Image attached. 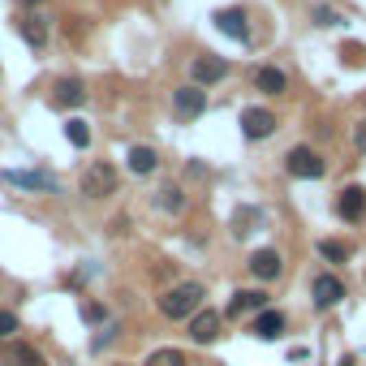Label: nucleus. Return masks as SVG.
<instances>
[{"instance_id":"3","label":"nucleus","mask_w":366,"mask_h":366,"mask_svg":"<svg viewBox=\"0 0 366 366\" xmlns=\"http://www.w3.org/2000/svg\"><path fill=\"white\" fill-rule=\"evenodd\" d=\"M284 168H289V177H297V181H319L328 172V164L319 160V151H310V147H293Z\"/></svg>"},{"instance_id":"2","label":"nucleus","mask_w":366,"mask_h":366,"mask_svg":"<svg viewBox=\"0 0 366 366\" xmlns=\"http://www.w3.org/2000/svg\"><path fill=\"white\" fill-rule=\"evenodd\" d=\"M82 194H87V198H108V194H117V168L108 164V160H95V164L82 172Z\"/></svg>"},{"instance_id":"18","label":"nucleus","mask_w":366,"mask_h":366,"mask_svg":"<svg viewBox=\"0 0 366 366\" xmlns=\"http://www.w3.org/2000/svg\"><path fill=\"white\" fill-rule=\"evenodd\" d=\"M155 164H160V155H155L151 147H130V172L147 177V172H155Z\"/></svg>"},{"instance_id":"17","label":"nucleus","mask_w":366,"mask_h":366,"mask_svg":"<svg viewBox=\"0 0 366 366\" xmlns=\"http://www.w3.org/2000/svg\"><path fill=\"white\" fill-rule=\"evenodd\" d=\"M280 332H284V314H280V310H259V319H254V336L276 341Z\"/></svg>"},{"instance_id":"19","label":"nucleus","mask_w":366,"mask_h":366,"mask_svg":"<svg viewBox=\"0 0 366 366\" xmlns=\"http://www.w3.org/2000/svg\"><path fill=\"white\" fill-rule=\"evenodd\" d=\"M155 203H160L164 211H181V207H185V194H181L177 185H164L160 194H155Z\"/></svg>"},{"instance_id":"25","label":"nucleus","mask_w":366,"mask_h":366,"mask_svg":"<svg viewBox=\"0 0 366 366\" xmlns=\"http://www.w3.org/2000/svg\"><path fill=\"white\" fill-rule=\"evenodd\" d=\"M341 56L349 60V65H362V60H366V52H362V43H349V47H341Z\"/></svg>"},{"instance_id":"26","label":"nucleus","mask_w":366,"mask_h":366,"mask_svg":"<svg viewBox=\"0 0 366 366\" xmlns=\"http://www.w3.org/2000/svg\"><path fill=\"white\" fill-rule=\"evenodd\" d=\"M314 22H319V26H336L341 18H336V13H332L328 5H319V9H314Z\"/></svg>"},{"instance_id":"11","label":"nucleus","mask_w":366,"mask_h":366,"mask_svg":"<svg viewBox=\"0 0 366 366\" xmlns=\"http://www.w3.org/2000/svg\"><path fill=\"white\" fill-rule=\"evenodd\" d=\"M190 336H194L198 345H211V341L220 336V314H216V310H198L194 323H190Z\"/></svg>"},{"instance_id":"14","label":"nucleus","mask_w":366,"mask_h":366,"mask_svg":"<svg viewBox=\"0 0 366 366\" xmlns=\"http://www.w3.org/2000/svg\"><path fill=\"white\" fill-rule=\"evenodd\" d=\"M18 30H22V39L30 47H43L47 43V18H39V13H22L18 18Z\"/></svg>"},{"instance_id":"9","label":"nucleus","mask_w":366,"mask_h":366,"mask_svg":"<svg viewBox=\"0 0 366 366\" xmlns=\"http://www.w3.org/2000/svg\"><path fill=\"white\" fill-rule=\"evenodd\" d=\"M82 100H87V87L78 82V78H60V82L52 87V104L56 108H78Z\"/></svg>"},{"instance_id":"13","label":"nucleus","mask_w":366,"mask_h":366,"mask_svg":"<svg viewBox=\"0 0 366 366\" xmlns=\"http://www.w3.org/2000/svg\"><path fill=\"white\" fill-rule=\"evenodd\" d=\"M341 297H345V284H341L336 276H328V272H323V276H314V301H319L323 310H328V306H336Z\"/></svg>"},{"instance_id":"10","label":"nucleus","mask_w":366,"mask_h":366,"mask_svg":"<svg viewBox=\"0 0 366 366\" xmlns=\"http://www.w3.org/2000/svg\"><path fill=\"white\" fill-rule=\"evenodd\" d=\"M216 26L225 30L229 39H242V43L250 39V26H246V13H242V9H220V13H216Z\"/></svg>"},{"instance_id":"22","label":"nucleus","mask_w":366,"mask_h":366,"mask_svg":"<svg viewBox=\"0 0 366 366\" xmlns=\"http://www.w3.org/2000/svg\"><path fill=\"white\" fill-rule=\"evenodd\" d=\"M65 138L73 142V147H87V142H91V130H87V121H65Z\"/></svg>"},{"instance_id":"24","label":"nucleus","mask_w":366,"mask_h":366,"mask_svg":"<svg viewBox=\"0 0 366 366\" xmlns=\"http://www.w3.org/2000/svg\"><path fill=\"white\" fill-rule=\"evenodd\" d=\"M13 332H18V314H13V310H0V341H9Z\"/></svg>"},{"instance_id":"5","label":"nucleus","mask_w":366,"mask_h":366,"mask_svg":"<svg viewBox=\"0 0 366 366\" xmlns=\"http://www.w3.org/2000/svg\"><path fill=\"white\" fill-rule=\"evenodd\" d=\"M272 130H276V117L267 113V108H246V113H242V134L246 138L259 142V138H267Z\"/></svg>"},{"instance_id":"16","label":"nucleus","mask_w":366,"mask_h":366,"mask_svg":"<svg viewBox=\"0 0 366 366\" xmlns=\"http://www.w3.org/2000/svg\"><path fill=\"white\" fill-rule=\"evenodd\" d=\"M254 87H259L263 95H280L284 87H289V78H284L276 65H263V69H254Z\"/></svg>"},{"instance_id":"4","label":"nucleus","mask_w":366,"mask_h":366,"mask_svg":"<svg viewBox=\"0 0 366 366\" xmlns=\"http://www.w3.org/2000/svg\"><path fill=\"white\" fill-rule=\"evenodd\" d=\"M203 108H207V91H203V87H181V91H172V113H177L181 121L203 117Z\"/></svg>"},{"instance_id":"1","label":"nucleus","mask_w":366,"mask_h":366,"mask_svg":"<svg viewBox=\"0 0 366 366\" xmlns=\"http://www.w3.org/2000/svg\"><path fill=\"white\" fill-rule=\"evenodd\" d=\"M203 297H207V289L198 280H181V284H172V289L160 297V314H164V319H190V314L203 306Z\"/></svg>"},{"instance_id":"20","label":"nucleus","mask_w":366,"mask_h":366,"mask_svg":"<svg viewBox=\"0 0 366 366\" xmlns=\"http://www.w3.org/2000/svg\"><path fill=\"white\" fill-rule=\"evenodd\" d=\"M9 362H13V366H47V362H43V358H39V354H35L30 345H13Z\"/></svg>"},{"instance_id":"28","label":"nucleus","mask_w":366,"mask_h":366,"mask_svg":"<svg viewBox=\"0 0 366 366\" xmlns=\"http://www.w3.org/2000/svg\"><path fill=\"white\" fill-rule=\"evenodd\" d=\"M22 5H39V0H22Z\"/></svg>"},{"instance_id":"27","label":"nucleus","mask_w":366,"mask_h":366,"mask_svg":"<svg viewBox=\"0 0 366 366\" xmlns=\"http://www.w3.org/2000/svg\"><path fill=\"white\" fill-rule=\"evenodd\" d=\"M354 147H358V151H366V121H358V125H354Z\"/></svg>"},{"instance_id":"23","label":"nucleus","mask_w":366,"mask_h":366,"mask_svg":"<svg viewBox=\"0 0 366 366\" xmlns=\"http://www.w3.org/2000/svg\"><path fill=\"white\" fill-rule=\"evenodd\" d=\"M319 254H323V259H332V263H345L349 259V246L345 242H319Z\"/></svg>"},{"instance_id":"21","label":"nucleus","mask_w":366,"mask_h":366,"mask_svg":"<svg viewBox=\"0 0 366 366\" xmlns=\"http://www.w3.org/2000/svg\"><path fill=\"white\" fill-rule=\"evenodd\" d=\"M147 366H185V354L181 349H155L147 358Z\"/></svg>"},{"instance_id":"15","label":"nucleus","mask_w":366,"mask_h":366,"mask_svg":"<svg viewBox=\"0 0 366 366\" xmlns=\"http://www.w3.org/2000/svg\"><path fill=\"white\" fill-rule=\"evenodd\" d=\"M5 181L18 190H56L52 172H5Z\"/></svg>"},{"instance_id":"6","label":"nucleus","mask_w":366,"mask_h":366,"mask_svg":"<svg viewBox=\"0 0 366 366\" xmlns=\"http://www.w3.org/2000/svg\"><path fill=\"white\" fill-rule=\"evenodd\" d=\"M225 78H229V60H220V56L194 60V87H211V82H225Z\"/></svg>"},{"instance_id":"12","label":"nucleus","mask_w":366,"mask_h":366,"mask_svg":"<svg viewBox=\"0 0 366 366\" xmlns=\"http://www.w3.org/2000/svg\"><path fill=\"white\" fill-rule=\"evenodd\" d=\"M250 272H254V280H276L280 276V254L276 250H254L250 254Z\"/></svg>"},{"instance_id":"8","label":"nucleus","mask_w":366,"mask_h":366,"mask_svg":"<svg viewBox=\"0 0 366 366\" xmlns=\"http://www.w3.org/2000/svg\"><path fill=\"white\" fill-rule=\"evenodd\" d=\"M250 310H267V293L263 289H237L233 293V301H229L233 319H242V314H250Z\"/></svg>"},{"instance_id":"7","label":"nucleus","mask_w":366,"mask_h":366,"mask_svg":"<svg viewBox=\"0 0 366 366\" xmlns=\"http://www.w3.org/2000/svg\"><path fill=\"white\" fill-rule=\"evenodd\" d=\"M336 211H341L345 220H354V225H358V220H366V190H362V185H345Z\"/></svg>"},{"instance_id":"29","label":"nucleus","mask_w":366,"mask_h":366,"mask_svg":"<svg viewBox=\"0 0 366 366\" xmlns=\"http://www.w3.org/2000/svg\"><path fill=\"white\" fill-rule=\"evenodd\" d=\"M341 366H354V362H349V358H345V362H341Z\"/></svg>"}]
</instances>
